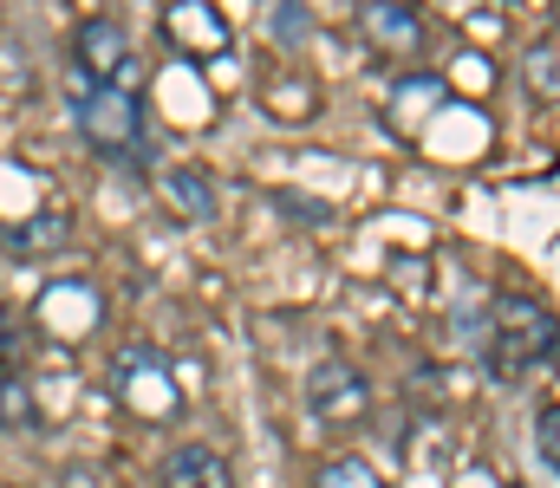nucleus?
Returning a JSON list of instances; mask_svg holds the SVG:
<instances>
[{
  "label": "nucleus",
  "instance_id": "nucleus-2",
  "mask_svg": "<svg viewBox=\"0 0 560 488\" xmlns=\"http://www.w3.org/2000/svg\"><path fill=\"white\" fill-rule=\"evenodd\" d=\"M72 111H79V131L98 157H138L143 151V98L131 85H85L79 79Z\"/></svg>",
  "mask_w": 560,
  "mask_h": 488
},
{
  "label": "nucleus",
  "instance_id": "nucleus-9",
  "mask_svg": "<svg viewBox=\"0 0 560 488\" xmlns=\"http://www.w3.org/2000/svg\"><path fill=\"white\" fill-rule=\"evenodd\" d=\"M7 248H13L20 261H46V254H59V248H66V215H59V209H46V215L20 222V228L7 235Z\"/></svg>",
  "mask_w": 560,
  "mask_h": 488
},
{
  "label": "nucleus",
  "instance_id": "nucleus-4",
  "mask_svg": "<svg viewBox=\"0 0 560 488\" xmlns=\"http://www.w3.org/2000/svg\"><path fill=\"white\" fill-rule=\"evenodd\" d=\"M306 404H313V417H326V424H352V417H365L372 384H365V371H359L352 358H319V365L306 371Z\"/></svg>",
  "mask_w": 560,
  "mask_h": 488
},
{
  "label": "nucleus",
  "instance_id": "nucleus-6",
  "mask_svg": "<svg viewBox=\"0 0 560 488\" xmlns=\"http://www.w3.org/2000/svg\"><path fill=\"white\" fill-rule=\"evenodd\" d=\"M163 26L176 33L183 52H222V46H229V20H222L209 0H176V7L163 13Z\"/></svg>",
  "mask_w": 560,
  "mask_h": 488
},
{
  "label": "nucleus",
  "instance_id": "nucleus-7",
  "mask_svg": "<svg viewBox=\"0 0 560 488\" xmlns=\"http://www.w3.org/2000/svg\"><path fill=\"white\" fill-rule=\"evenodd\" d=\"M163 209H170L176 222H209V215H215V182H209V169H196V163L163 169Z\"/></svg>",
  "mask_w": 560,
  "mask_h": 488
},
{
  "label": "nucleus",
  "instance_id": "nucleus-12",
  "mask_svg": "<svg viewBox=\"0 0 560 488\" xmlns=\"http://www.w3.org/2000/svg\"><path fill=\"white\" fill-rule=\"evenodd\" d=\"M535 450H541V469L560 476V410H555V404H541V410H535Z\"/></svg>",
  "mask_w": 560,
  "mask_h": 488
},
{
  "label": "nucleus",
  "instance_id": "nucleus-1",
  "mask_svg": "<svg viewBox=\"0 0 560 488\" xmlns=\"http://www.w3.org/2000/svg\"><path fill=\"white\" fill-rule=\"evenodd\" d=\"M555 365V313L528 294H509L495 307V338H489V371L495 378H528V371H548Z\"/></svg>",
  "mask_w": 560,
  "mask_h": 488
},
{
  "label": "nucleus",
  "instance_id": "nucleus-3",
  "mask_svg": "<svg viewBox=\"0 0 560 488\" xmlns=\"http://www.w3.org/2000/svg\"><path fill=\"white\" fill-rule=\"evenodd\" d=\"M112 391H118V404H125L131 417H143V424H163V417L183 410L176 371H170V358H163L156 345H125V352L112 358Z\"/></svg>",
  "mask_w": 560,
  "mask_h": 488
},
{
  "label": "nucleus",
  "instance_id": "nucleus-14",
  "mask_svg": "<svg viewBox=\"0 0 560 488\" xmlns=\"http://www.w3.org/2000/svg\"><path fill=\"white\" fill-rule=\"evenodd\" d=\"M528 85H535L541 98H555V39H541V46L528 52Z\"/></svg>",
  "mask_w": 560,
  "mask_h": 488
},
{
  "label": "nucleus",
  "instance_id": "nucleus-11",
  "mask_svg": "<svg viewBox=\"0 0 560 488\" xmlns=\"http://www.w3.org/2000/svg\"><path fill=\"white\" fill-rule=\"evenodd\" d=\"M26 424H33V391L26 378L0 371V430H26Z\"/></svg>",
  "mask_w": 560,
  "mask_h": 488
},
{
  "label": "nucleus",
  "instance_id": "nucleus-13",
  "mask_svg": "<svg viewBox=\"0 0 560 488\" xmlns=\"http://www.w3.org/2000/svg\"><path fill=\"white\" fill-rule=\"evenodd\" d=\"M319 488H385V483H378V469H372V463H359V456H339V463L319 476Z\"/></svg>",
  "mask_w": 560,
  "mask_h": 488
},
{
  "label": "nucleus",
  "instance_id": "nucleus-10",
  "mask_svg": "<svg viewBox=\"0 0 560 488\" xmlns=\"http://www.w3.org/2000/svg\"><path fill=\"white\" fill-rule=\"evenodd\" d=\"M365 33L378 39V46H392V52H405V46H418V13L411 7H398V0H372L365 7Z\"/></svg>",
  "mask_w": 560,
  "mask_h": 488
},
{
  "label": "nucleus",
  "instance_id": "nucleus-8",
  "mask_svg": "<svg viewBox=\"0 0 560 488\" xmlns=\"http://www.w3.org/2000/svg\"><path fill=\"white\" fill-rule=\"evenodd\" d=\"M163 488H235V476H229L222 450L183 443V450H170V463H163Z\"/></svg>",
  "mask_w": 560,
  "mask_h": 488
},
{
  "label": "nucleus",
  "instance_id": "nucleus-5",
  "mask_svg": "<svg viewBox=\"0 0 560 488\" xmlns=\"http://www.w3.org/2000/svg\"><path fill=\"white\" fill-rule=\"evenodd\" d=\"M72 59H79L85 85H125L131 79V33L118 20H85L72 39Z\"/></svg>",
  "mask_w": 560,
  "mask_h": 488
}]
</instances>
